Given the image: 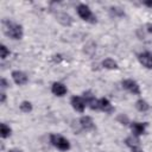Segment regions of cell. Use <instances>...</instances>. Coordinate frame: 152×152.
<instances>
[{"label": "cell", "mask_w": 152, "mask_h": 152, "mask_svg": "<svg viewBox=\"0 0 152 152\" xmlns=\"http://www.w3.org/2000/svg\"><path fill=\"white\" fill-rule=\"evenodd\" d=\"M1 25H2V31L7 37H10V38H12L14 40H19V39L23 38L24 31H23V26L21 25L17 24L14 21L7 20V19H4Z\"/></svg>", "instance_id": "6da1fadb"}, {"label": "cell", "mask_w": 152, "mask_h": 152, "mask_svg": "<svg viewBox=\"0 0 152 152\" xmlns=\"http://www.w3.org/2000/svg\"><path fill=\"white\" fill-rule=\"evenodd\" d=\"M50 142L52 146H55L59 151H69L70 150L69 140L61 134H55V133L50 134Z\"/></svg>", "instance_id": "7a4b0ae2"}, {"label": "cell", "mask_w": 152, "mask_h": 152, "mask_svg": "<svg viewBox=\"0 0 152 152\" xmlns=\"http://www.w3.org/2000/svg\"><path fill=\"white\" fill-rule=\"evenodd\" d=\"M77 11V14L78 17L87 21V23H90V24H95L96 23V17L94 15V13L91 12V10L89 8V6H87L86 4H80L76 8Z\"/></svg>", "instance_id": "3957f363"}, {"label": "cell", "mask_w": 152, "mask_h": 152, "mask_svg": "<svg viewBox=\"0 0 152 152\" xmlns=\"http://www.w3.org/2000/svg\"><path fill=\"white\" fill-rule=\"evenodd\" d=\"M121 84H122V88H124V89L128 90V91L132 93L133 95H140V93H141L139 84H138L134 80H131V78L124 80V81L121 82Z\"/></svg>", "instance_id": "277c9868"}, {"label": "cell", "mask_w": 152, "mask_h": 152, "mask_svg": "<svg viewBox=\"0 0 152 152\" xmlns=\"http://www.w3.org/2000/svg\"><path fill=\"white\" fill-rule=\"evenodd\" d=\"M70 103H71L72 108H74L76 112H78V113H83L84 109H86V106H87L84 99L81 97V96H77V95H74V96L71 97Z\"/></svg>", "instance_id": "5b68a950"}, {"label": "cell", "mask_w": 152, "mask_h": 152, "mask_svg": "<svg viewBox=\"0 0 152 152\" xmlns=\"http://www.w3.org/2000/svg\"><path fill=\"white\" fill-rule=\"evenodd\" d=\"M138 61L147 69H152V52L151 51H144L137 55Z\"/></svg>", "instance_id": "8992f818"}, {"label": "cell", "mask_w": 152, "mask_h": 152, "mask_svg": "<svg viewBox=\"0 0 152 152\" xmlns=\"http://www.w3.org/2000/svg\"><path fill=\"white\" fill-rule=\"evenodd\" d=\"M147 127V122H139V121H133L131 122V129H132V135L139 138L141 134L145 133V129Z\"/></svg>", "instance_id": "52a82bcc"}, {"label": "cell", "mask_w": 152, "mask_h": 152, "mask_svg": "<svg viewBox=\"0 0 152 152\" xmlns=\"http://www.w3.org/2000/svg\"><path fill=\"white\" fill-rule=\"evenodd\" d=\"M11 76H12V80L14 81V83L18 84V86H24V84H26L27 81H28L27 75H26L25 72L20 71V70H14V71H12V75H11Z\"/></svg>", "instance_id": "ba28073f"}, {"label": "cell", "mask_w": 152, "mask_h": 152, "mask_svg": "<svg viewBox=\"0 0 152 152\" xmlns=\"http://www.w3.org/2000/svg\"><path fill=\"white\" fill-rule=\"evenodd\" d=\"M83 99H84L86 103L89 106L90 109L97 110V101H99V99H96V97L93 95L91 91H89V90H88V91H84V93H83Z\"/></svg>", "instance_id": "9c48e42d"}, {"label": "cell", "mask_w": 152, "mask_h": 152, "mask_svg": "<svg viewBox=\"0 0 152 152\" xmlns=\"http://www.w3.org/2000/svg\"><path fill=\"white\" fill-rule=\"evenodd\" d=\"M51 91L56 96H64L66 94L68 89H66V87L63 83H61V82H53L52 86H51Z\"/></svg>", "instance_id": "30bf717a"}, {"label": "cell", "mask_w": 152, "mask_h": 152, "mask_svg": "<svg viewBox=\"0 0 152 152\" xmlns=\"http://www.w3.org/2000/svg\"><path fill=\"white\" fill-rule=\"evenodd\" d=\"M97 110H102V112H106V113H110V112L113 110V106H112V103L109 102L108 99L101 97V99H99V101H97Z\"/></svg>", "instance_id": "8fae6325"}, {"label": "cell", "mask_w": 152, "mask_h": 152, "mask_svg": "<svg viewBox=\"0 0 152 152\" xmlns=\"http://www.w3.org/2000/svg\"><path fill=\"white\" fill-rule=\"evenodd\" d=\"M80 125L84 131H91L95 128V124H94L93 119L88 115H84L80 119Z\"/></svg>", "instance_id": "7c38bea8"}, {"label": "cell", "mask_w": 152, "mask_h": 152, "mask_svg": "<svg viewBox=\"0 0 152 152\" xmlns=\"http://www.w3.org/2000/svg\"><path fill=\"white\" fill-rule=\"evenodd\" d=\"M135 108L139 110V112H147L150 109V104L142 100V99H139L137 102H135Z\"/></svg>", "instance_id": "4fadbf2b"}, {"label": "cell", "mask_w": 152, "mask_h": 152, "mask_svg": "<svg viewBox=\"0 0 152 152\" xmlns=\"http://www.w3.org/2000/svg\"><path fill=\"white\" fill-rule=\"evenodd\" d=\"M102 66L106 69H109V70H114V69H118V63L112 58H106L102 62Z\"/></svg>", "instance_id": "5bb4252c"}, {"label": "cell", "mask_w": 152, "mask_h": 152, "mask_svg": "<svg viewBox=\"0 0 152 152\" xmlns=\"http://www.w3.org/2000/svg\"><path fill=\"white\" fill-rule=\"evenodd\" d=\"M125 144L131 148H135V147H139V139L134 135H131L125 140Z\"/></svg>", "instance_id": "9a60e30c"}, {"label": "cell", "mask_w": 152, "mask_h": 152, "mask_svg": "<svg viewBox=\"0 0 152 152\" xmlns=\"http://www.w3.org/2000/svg\"><path fill=\"white\" fill-rule=\"evenodd\" d=\"M11 133H12V129H11V127L8 126V125H6L5 122H2L1 125H0V134H1V138H7V137H10L11 135Z\"/></svg>", "instance_id": "2e32d148"}, {"label": "cell", "mask_w": 152, "mask_h": 152, "mask_svg": "<svg viewBox=\"0 0 152 152\" xmlns=\"http://www.w3.org/2000/svg\"><path fill=\"white\" fill-rule=\"evenodd\" d=\"M20 110L24 113H30L32 110V103L28 101H23L20 103Z\"/></svg>", "instance_id": "e0dca14e"}, {"label": "cell", "mask_w": 152, "mask_h": 152, "mask_svg": "<svg viewBox=\"0 0 152 152\" xmlns=\"http://www.w3.org/2000/svg\"><path fill=\"white\" fill-rule=\"evenodd\" d=\"M0 53H1V58H2V59H5V58L10 55V50L7 49L6 45H4V44L0 45Z\"/></svg>", "instance_id": "ac0fdd59"}, {"label": "cell", "mask_w": 152, "mask_h": 152, "mask_svg": "<svg viewBox=\"0 0 152 152\" xmlns=\"http://www.w3.org/2000/svg\"><path fill=\"white\" fill-rule=\"evenodd\" d=\"M110 12H112L114 15H124V12H122L120 8H118V7H112V8H110Z\"/></svg>", "instance_id": "d6986e66"}, {"label": "cell", "mask_w": 152, "mask_h": 152, "mask_svg": "<svg viewBox=\"0 0 152 152\" xmlns=\"http://www.w3.org/2000/svg\"><path fill=\"white\" fill-rule=\"evenodd\" d=\"M118 121H120L122 125H127V124H128V119H127V116L124 115V114H121V115L118 116Z\"/></svg>", "instance_id": "ffe728a7"}, {"label": "cell", "mask_w": 152, "mask_h": 152, "mask_svg": "<svg viewBox=\"0 0 152 152\" xmlns=\"http://www.w3.org/2000/svg\"><path fill=\"white\" fill-rule=\"evenodd\" d=\"M0 86H1V89L4 90V89H6V88H7V87H8L10 84H8V82H7V80L2 77V78H1V81H0Z\"/></svg>", "instance_id": "44dd1931"}, {"label": "cell", "mask_w": 152, "mask_h": 152, "mask_svg": "<svg viewBox=\"0 0 152 152\" xmlns=\"http://www.w3.org/2000/svg\"><path fill=\"white\" fill-rule=\"evenodd\" d=\"M145 6H147V7H152V0H146V1H144L142 2Z\"/></svg>", "instance_id": "7402d4cb"}, {"label": "cell", "mask_w": 152, "mask_h": 152, "mask_svg": "<svg viewBox=\"0 0 152 152\" xmlns=\"http://www.w3.org/2000/svg\"><path fill=\"white\" fill-rule=\"evenodd\" d=\"M5 100H6V94L2 91V93H1V100H0V101H1V103H4V102H5Z\"/></svg>", "instance_id": "603a6c76"}, {"label": "cell", "mask_w": 152, "mask_h": 152, "mask_svg": "<svg viewBox=\"0 0 152 152\" xmlns=\"http://www.w3.org/2000/svg\"><path fill=\"white\" fill-rule=\"evenodd\" d=\"M132 152H144L140 147H135V148H132Z\"/></svg>", "instance_id": "cb8c5ba5"}, {"label": "cell", "mask_w": 152, "mask_h": 152, "mask_svg": "<svg viewBox=\"0 0 152 152\" xmlns=\"http://www.w3.org/2000/svg\"><path fill=\"white\" fill-rule=\"evenodd\" d=\"M8 152H23V151L19 148H11V150H8Z\"/></svg>", "instance_id": "d4e9b609"}, {"label": "cell", "mask_w": 152, "mask_h": 152, "mask_svg": "<svg viewBox=\"0 0 152 152\" xmlns=\"http://www.w3.org/2000/svg\"><path fill=\"white\" fill-rule=\"evenodd\" d=\"M147 31L150 32V33H152V24H147Z\"/></svg>", "instance_id": "484cf974"}]
</instances>
